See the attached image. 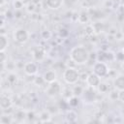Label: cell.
<instances>
[{
  "label": "cell",
  "instance_id": "cell-24",
  "mask_svg": "<svg viewBox=\"0 0 124 124\" xmlns=\"http://www.w3.org/2000/svg\"><path fill=\"white\" fill-rule=\"evenodd\" d=\"M122 51H123V52H124V48H123V50H122Z\"/></svg>",
  "mask_w": 124,
  "mask_h": 124
},
{
  "label": "cell",
  "instance_id": "cell-3",
  "mask_svg": "<svg viewBox=\"0 0 124 124\" xmlns=\"http://www.w3.org/2000/svg\"><path fill=\"white\" fill-rule=\"evenodd\" d=\"M14 40L18 44H25L29 39V34L24 28H17L13 34Z\"/></svg>",
  "mask_w": 124,
  "mask_h": 124
},
{
  "label": "cell",
  "instance_id": "cell-1",
  "mask_svg": "<svg viewBox=\"0 0 124 124\" xmlns=\"http://www.w3.org/2000/svg\"><path fill=\"white\" fill-rule=\"evenodd\" d=\"M70 57L71 59L78 65L81 64H85L88 59H89V52L87 51V49L81 46H78L72 48L71 52H70Z\"/></svg>",
  "mask_w": 124,
  "mask_h": 124
},
{
  "label": "cell",
  "instance_id": "cell-12",
  "mask_svg": "<svg viewBox=\"0 0 124 124\" xmlns=\"http://www.w3.org/2000/svg\"><path fill=\"white\" fill-rule=\"evenodd\" d=\"M8 38L4 35V34H1L0 35V51H5L7 46H8Z\"/></svg>",
  "mask_w": 124,
  "mask_h": 124
},
{
  "label": "cell",
  "instance_id": "cell-21",
  "mask_svg": "<svg viewBox=\"0 0 124 124\" xmlns=\"http://www.w3.org/2000/svg\"><path fill=\"white\" fill-rule=\"evenodd\" d=\"M14 5H15V8H16V9H20V8L22 7V3H21V1H19V0L15 1Z\"/></svg>",
  "mask_w": 124,
  "mask_h": 124
},
{
  "label": "cell",
  "instance_id": "cell-4",
  "mask_svg": "<svg viewBox=\"0 0 124 124\" xmlns=\"http://www.w3.org/2000/svg\"><path fill=\"white\" fill-rule=\"evenodd\" d=\"M93 73L96 74L97 76H99L100 78L105 77L108 73V67L107 66V64L104 61L95 62L93 65Z\"/></svg>",
  "mask_w": 124,
  "mask_h": 124
},
{
  "label": "cell",
  "instance_id": "cell-9",
  "mask_svg": "<svg viewBox=\"0 0 124 124\" xmlns=\"http://www.w3.org/2000/svg\"><path fill=\"white\" fill-rule=\"evenodd\" d=\"M113 86L118 91L124 90V76H118L113 81Z\"/></svg>",
  "mask_w": 124,
  "mask_h": 124
},
{
  "label": "cell",
  "instance_id": "cell-16",
  "mask_svg": "<svg viewBox=\"0 0 124 124\" xmlns=\"http://www.w3.org/2000/svg\"><path fill=\"white\" fill-rule=\"evenodd\" d=\"M34 57L36 60H41L44 57V51L42 48H38L35 52H34Z\"/></svg>",
  "mask_w": 124,
  "mask_h": 124
},
{
  "label": "cell",
  "instance_id": "cell-22",
  "mask_svg": "<svg viewBox=\"0 0 124 124\" xmlns=\"http://www.w3.org/2000/svg\"><path fill=\"white\" fill-rule=\"evenodd\" d=\"M42 36L44 37V39H49L50 38V33L48 31H43L42 32Z\"/></svg>",
  "mask_w": 124,
  "mask_h": 124
},
{
  "label": "cell",
  "instance_id": "cell-17",
  "mask_svg": "<svg viewBox=\"0 0 124 124\" xmlns=\"http://www.w3.org/2000/svg\"><path fill=\"white\" fill-rule=\"evenodd\" d=\"M73 93H74L75 96H79L82 93V88L80 86H76L75 89L73 90Z\"/></svg>",
  "mask_w": 124,
  "mask_h": 124
},
{
  "label": "cell",
  "instance_id": "cell-2",
  "mask_svg": "<svg viewBox=\"0 0 124 124\" xmlns=\"http://www.w3.org/2000/svg\"><path fill=\"white\" fill-rule=\"evenodd\" d=\"M79 78V74L75 68H67L63 73V79L68 84H75Z\"/></svg>",
  "mask_w": 124,
  "mask_h": 124
},
{
  "label": "cell",
  "instance_id": "cell-19",
  "mask_svg": "<svg viewBox=\"0 0 124 124\" xmlns=\"http://www.w3.org/2000/svg\"><path fill=\"white\" fill-rule=\"evenodd\" d=\"M116 59L118 60V61H123L124 60V52L123 51H120V52H118V53H116Z\"/></svg>",
  "mask_w": 124,
  "mask_h": 124
},
{
  "label": "cell",
  "instance_id": "cell-20",
  "mask_svg": "<svg viewBox=\"0 0 124 124\" xmlns=\"http://www.w3.org/2000/svg\"><path fill=\"white\" fill-rule=\"evenodd\" d=\"M34 82H35L36 84H38V85H39V84L41 85L42 83H44V82H46V81H45L44 78L42 77V78H36V79H35V81H34Z\"/></svg>",
  "mask_w": 124,
  "mask_h": 124
},
{
  "label": "cell",
  "instance_id": "cell-6",
  "mask_svg": "<svg viewBox=\"0 0 124 124\" xmlns=\"http://www.w3.org/2000/svg\"><path fill=\"white\" fill-rule=\"evenodd\" d=\"M23 71H24V73H25L26 75H28V76H33V75L37 74V72H38V66H37V64H36L35 62L29 61V62H26V63L24 64V66H23Z\"/></svg>",
  "mask_w": 124,
  "mask_h": 124
},
{
  "label": "cell",
  "instance_id": "cell-7",
  "mask_svg": "<svg viewBox=\"0 0 124 124\" xmlns=\"http://www.w3.org/2000/svg\"><path fill=\"white\" fill-rule=\"evenodd\" d=\"M86 83L90 86V87H98V85L100 84V82H101V79H100V77L99 76H97L96 74H94V73H91V74H89V75H87V77H86Z\"/></svg>",
  "mask_w": 124,
  "mask_h": 124
},
{
  "label": "cell",
  "instance_id": "cell-23",
  "mask_svg": "<svg viewBox=\"0 0 124 124\" xmlns=\"http://www.w3.org/2000/svg\"><path fill=\"white\" fill-rule=\"evenodd\" d=\"M118 99H119L120 101L124 102V90L119 91V93H118Z\"/></svg>",
  "mask_w": 124,
  "mask_h": 124
},
{
  "label": "cell",
  "instance_id": "cell-5",
  "mask_svg": "<svg viewBox=\"0 0 124 124\" xmlns=\"http://www.w3.org/2000/svg\"><path fill=\"white\" fill-rule=\"evenodd\" d=\"M46 93L49 97H55L61 93V85L57 80H54L48 84L46 89Z\"/></svg>",
  "mask_w": 124,
  "mask_h": 124
},
{
  "label": "cell",
  "instance_id": "cell-18",
  "mask_svg": "<svg viewBox=\"0 0 124 124\" xmlns=\"http://www.w3.org/2000/svg\"><path fill=\"white\" fill-rule=\"evenodd\" d=\"M68 101H69V104H70L71 106H73V107L76 106V105H78V98H77L75 95H74L72 98H70Z\"/></svg>",
  "mask_w": 124,
  "mask_h": 124
},
{
  "label": "cell",
  "instance_id": "cell-10",
  "mask_svg": "<svg viewBox=\"0 0 124 124\" xmlns=\"http://www.w3.org/2000/svg\"><path fill=\"white\" fill-rule=\"evenodd\" d=\"M46 4L49 9L57 10L62 6L63 0H46Z\"/></svg>",
  "mask_w": 124,
  "mask_h": 124
},
{
  "label": "cell",
  "instance_id": "cell-13",
  "mask_svg": "<svg viewBox=\"0 0 124 124\" xmlns=\"http://www.w3.org/2000/svg\"><path fill=\"white\" fill-rule=\"evenodd\" d=\"M66 119H67V121L70 122V123L77 122V121H78V114H77L74 110H69V111L67 112Z\"/></svg>",
  "mask_w": 124,
  "mask_h": 124
},
{
  "label": "cell",
  "instance_id": "cell-15",
  "mask_svg": "<svg viewBox=\"0 0 124 124\" xmlns=\"http://www.w3.org/2000/svg\"><path fill=\"white\" fill-rule=\"evenodd\" d=\"M40 118H41V121L42 122H47L50 119V114L48 113V111H44V112L41 113Z\"/></svg>",
  "mask_w": 124,
  "mask_h": 124
},
{
  "label": "cell",
  "instance_id": "cell-11",
  "mask_svg": "<svg viewBox=\"0 0 124 124\" xmlns=\"http://www.w3.org/2000/svg\"><path fill=\"white\" fill-rule=\"evenodd\" d=\"M12 106V100L6 96V95H2L1 96V100H0V107L3 108V109H6L8 108H10Z\"/></svg>",
  "mask_w": 124,
  "mask_h": 124
},
{
  "label": "cell",
  "instance_id": "cell-14",
  "mask_svg": "<svg viewBox=\"0 0 124 124\" xmlns=\"http://www.w3.org/2000/svg\"><path fill=\"white\" fill-rule=\"evenodd\" d=\"M98 90L101 93H107L108 91V85L105 82H100V84L98 85Z\"/></svg>",
  "mask_w": 124,
  "mask_h": 124
},
{
  "label": "cell",
  "instance_id": "cell-8",
  "mask_svg": "<svg viewBox=\"0 0 124 124\" xmlns=\"http://www.w3.org/2000/svg\"><path fill=\"white\" fill-rule=\"evenodd\" d=\"M43 78H44V79H45L46 82L50 83V82L56 80L57 75H56V73H55L54 71H52V70H48V71H46V72L44 74Z\"/></svg>",
  "mask_w": 124,
  "mask_h": 124
}]
</instances>
